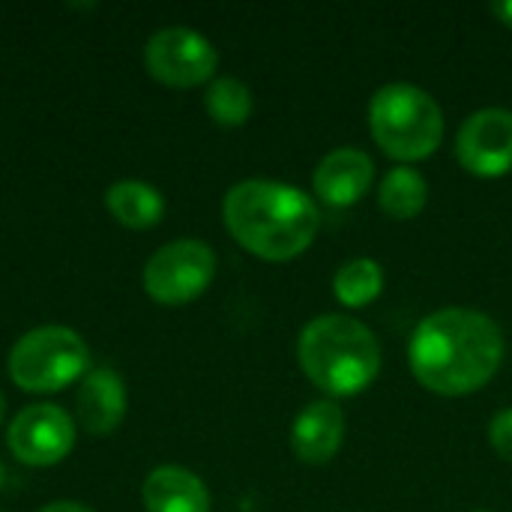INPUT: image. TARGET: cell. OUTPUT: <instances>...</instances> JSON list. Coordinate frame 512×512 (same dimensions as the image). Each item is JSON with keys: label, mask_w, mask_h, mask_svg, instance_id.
<instances>
[{"label": "cell", "mask_w": 512, "mask_h": 512, "mask_svg": "<svg viewBox=\"0 0 512 512\" xmlns=\"http://www.w3.org/2000/svg\"><path fill=\"white\" fill-rule=\"evenodd\" d=\"M147 512H210V492L198 474L180 465L150 471L141 489Z\"/></svg>", "instance_id": "cell-13"}, {"label": "cell", "mask_w": 512, "mask_h": 512, "mask_svg": "<svg viewBox=\"0 0 512 512\" xmlns=\"http://www.w3.org/2000/svg\"><path fill=\"white\" fill-rule=\"evenodd\" d=\"M3 417H6V399H3V393H0V423H3Z\"/></svg>", "instance_id": "cell-21"}, {"label": "cell", "mask_w": 512, "mask_h": 512, "mask_svg": "<svg viewBox=\"0 0 512 512\" xmlns=\"http://www.w3.org/2000/svg\"><path fill=\"white\" fill-rule=\"evenodd\" d=\"M375 180V162L360 147H336L330 150L312 174V192L327 207H351L357 204Z\"/></svg>", "instance_id": "cell-10"}, {"label": "cell", "mask_w": 512, "mask_h": 512, "mask_svg": "<svg viewBox=\"0 0 512 512\" xmlns=\"http://www.w3.org/2000/svg\"><path fill=\"white\" fill-rule=\"evenodd\" d=\"M9 453L30 468H51L75 447V423L60 405H27L6 432Z\"/></svg>", "instance_id": "cell-8"}, {"label": "cell", "mask_w": 512, "mask_h": 512, "mask_svg": "<svg viewBox=\"0 0 512 512\" xmlns=\"http://www.w3.org/2000/svg\"><path fill=\"white\" fill-rule=\"evenodd\" d=\"M369 132L390 159L411 165L429 159L441 147L444 111L429 90L408 81H393L384 84L369 102Z\"/></svg>", "instance_id": "cell-4"}, {"label": "cell", "mask_w": 512, "mask_h": 512, "mask_svg": "<svg viewBox=\"0 0 512 512\" xmlns=\"http://www.w3.org/2000/svg\"><path fill=\"white\" fill-rule=\"evenodd\" d=\"M204 108L219 126H243L252 117V90L234 75H219L207 87Z\"/></svg>", "instance_id": "cell-17"}, {"label": "cell", "mask_w": 512, "mask_h": 512, "mask_svg": "<svg viewBox=\"0 0 512 512\" xmlns=\"http://www.w3.org/2000/svg\"><path fill=\"white\" fill-rule=\"evenodd\" d=\"M384 291V270L375 258H351L333 276V294L345 309H363Z\"/></svg>", "instance_id": "cell-16"}, {"label": "cell", "mask_w": 512, "mask_h": 512, "mask_svg": "<svg viewBox=\"0 0 512 512\" xmlns=\"http://www.w3.org/2000/svg\"><path fill=\"white\" fill-rule=\"evenodd\" d=\"M303 375L330 399H351L369 390L381 372V345L369 324L351 315H318L297 339Z\"/></svg>", "instance_id": "cell-3"}, {"label": "cell", "mask_w": 512, "mask_h": 512, "mask_svg": "<svg viewBox=\"0 0 512 512\" xmlns=\"http://www.w3.org/2000/svg\"><path fill=\"white\" fill-rule=\"evenodd\" d=\"M429 201V183L426 177L411 165H396L384 174L378 189V207L390 219H417L426 210Z\"/></svg>", "instance_id": "cell-15"}, {"label": "cell", "mask_w": 512, "mask_h": 512, "mask_svg": "<svg viewBox=\"0 0 512 512\" xmlns=\"http://www.w3.org/2000/svg\"><path fill=\"white\" fill-rule=\"evenodd\" d=\"M477 512H486V510H477Z\"/></svg>", "instance_id": "cell-23"}, {"label": "cell", "mask_w": 512, "mask_h": 512, "mask_svg": "<svg viewBox=\"0 0 512 512\" xmlns=\"http://www.w3.org/2000/svg\"><path fill=\"white\" fill-rule=\"evenodd\" d=\"M489 444L492 450L512 465V408H504L489 423Z\"/></svg>", "instance_id": "cell-18"}, {"label": "cell", "mask_w": 512, "mask_h": 512, "mask_svg": "<svg viewBox=\"0 0 512 512\" xmlns=\"http://www.w3.org/2000/svg\"><path fill=\"white\" fill-rule=\"evenodd\" d=\"M90 372V351L69 327H36L9 351V378L27 393H57Z\"/></svg>", "instance_id": "cell-5"}, {"label": "cell", "mask_w": 512, "mask_h": 512, "mask_svg": "<svg viewBox=\"0 0 512 512\" xmlns=\"http://www.w3.org/2000/svg\"><path fill=\"white\" fill-rule=\"evenodd\" d=\"M147 72L168 87H198L213 78L219 66V51L213 42L189 27L156 30L144 45Z\"/></svg>", "instance_id": "cell-7"}, {"label": "cell", "mask_w": 512, "mask_h": 512, "mask_svg": "<svg viewBox=\"0 0 512 512\" xmlns=\"http://www.w3.org/2000/svg\"><path fill=\"white\" fill-rule=\"evenodd\" d=\"M507 354L504 330L480 309L444 306L426 315L408 342L411 375L438 396L459 399L483 390Z\"/></svg>", "instance_id": "cell-1"}, {"label": "cell", "mask_w": 512, "mask_h": 512, "mask_svg": "<svg viewBox=\"0 0 512 512\" xmlns=\"http://www.w3.org/2000/svg\"><path fill=\"white\" fill-rule=\"evenodd\" d=\"M39 512H93V510H90V507H84V504H78V501H54V504L42 507Z\"/></svg>", "instance_id": "cell-20"}, {"label": "cell", "mask_w": 512, "mask_h": 512, "mask_svg": "<svg viewBox=\"0 0 512 512\" xmlns=\"http://www.w3.org/2000/svg\"><path fill=\"white\" fill-rule=\"evenodd\" d=\"M459 165L483 180H498L512 171V111L510 108H480L474 111L456 135Z\"/></svg>", "instance_id": "cell-9"}, {"label": "cell", "mask_w": 512, "mask_h": 512, "mask_svg": "<svg viewBox=\"0 0 512 512\" xmlns=\"http://www.w3.org/2000/svg\"><path fill=\"white\" fill-rule=\"evenodd\" d=\"M216 276V252L204 240H174L144 264V291L162 306L198 300Z\"/></svg>", "instance_id": "cell-6"}, {"label": "cell", "mask_w": 512, "mask_h": 512, "mask_svg": "<svg viewBox=\"0 0 512 512\" xmlns=\"http://www.w3.org/2000/svg\"><path fill=\"white\" fill-rule=\"evenodd\" d=\"M345 441V411L336 399L309 402L291 426V450L306 465H327Z\"/></svg>", "instance_id": "cell-11"}, {"label": "cell", "mask_w": 512, "mask_h": 512, "mask_svg": "<svg viewBox=\"0 0 512 512\" xmlns=\"http://www.w3.org/2000/svg\"><path fill=\"white\" fill-rule=\"evenodd\" d=\"M105 204H108V213L132 231H147L159 225L165 216V198L159 195L156 186L141 183V180H120L108 186Z\"/></svg>", "instance_id": "cell-14"}, {"label": "cell", "mask_w": 512, "mask_h": 512, "mask_svg": "<svg viewBox=\"0 0 512 512\" xmlns=\"http://www.w3.org/2000/svg\"><path fill=\"white\" fill-rule=\"evenodd\" d=\"M222 219L246 252L276 264L303 255L321 231L318 201L279 180L234 183L222 201Z\"/></svg>", "instance_id": "cell-2"}, {"label": "cell", "mask_w": 512, "mask_h": 512, "mask_svg": "<svg viewBox=\"0 0 512 512\" xmlns=\"http://www.w3.org/2000/svg\"><path fill=\"white\" fill-rule=\"evenodd\" d=\"M489 9H492V15H495L501 24H507L512 30V0H498V3H492Z\"/></svg>", "instance_id": "cell-19"}, {"label": "cell", "mask_w": 512, "mask_h": 512, "mask_svg": "<svg viewBox=\"0 0 512 512\" xmlns=\"http://www.w3.org/2000/svg\"><path fill=\"white\" fill-rule=\"evenodd\" d=\"M129 408V396L123 387V378L114 369H90L78 387L75 411L84 426V432L105 438L117 432Z\"/></svg>", "instance_id": "cell-12"}, {"label": "cell", "mask_w": 512, "mask_h": 512, "mask_svg": "<svg viewBox=\"0 0 512 512\" xmlns=\"http://www.w3.org/2000/svg\"><path fill=\"white\" fill-rule=\"evenodd\" d=\"M0 486H3V465H0Z\"/></svg>", "instance_id": "cell-22"}]
</instances>
